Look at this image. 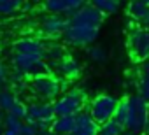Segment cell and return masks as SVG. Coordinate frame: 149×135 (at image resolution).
<instances>
[{"label":"cell","mask_w":149,"mask_h":135,"mask_svg":"<svg viewBox=\"0 0 149 135\" xmlns=\"http://www.w3.org/2000/svg\"><path fill=\"white\" fill-rule=\"evenodd\" d=\"M68 90H70V83H68L67 79L60 77V91H61V95H63V93H67ZM61 95H60V97H61Z\"/></svg>","instance_id":"cell-31"},{"label":"cell","mask_w":149,"mask_h":135,"mask_svg":"<svg viewBox=\"0 0 149 135\" xmlns=\"http://www.w3.org/2000/svg\"><path fill=\"white\" fill-rule=\"evenodd\" d=\"M2 123H4V112L0 111V126H2Z\"/></svg>","instance_id":"cell-37"},{"label":"cell","mask_w":149,"mask_h":135,"mask_svg":"<svg viewBox=\"0 0 149 135\" xmlns=\"http://www.w3.org/2000/svg\"><path fill=\"white\" fill-rule=\"evenodd\" d=\"M128 47L135 61L149 60V30L144 26H133L128 33Z\"/></svg>","instance_id":"cell-6"},{"label":"cell","mask_w":149,"mask_h":135,"mask_svg":"<svg viewBox=\"0 0 149 135\" xmlns=\"http://www.w3.org/2000/svg\"><path fill=\"white\" fill-rule=\"evenodd\" d=\"M7 114H11V116H14V118H18V119H26V104H23L21 100H18L13 107H11V111L7 112Z\"/></svg>","instance_id":"cell-25"},{"label":"cell","mask_w":149,"mask_h":135,"mask_svg":"<svg viewBox=\"0 0 149 135\" xmlns=\"http://www.w3.org/2000/svg\"><path fill=\"white\" fill-rule=\"evenodd\" d=\"M119 135H133V133H130V132H126V130H125V132H123V133H119Z\"/></svg>","instance_id":"cell-38"},{"label":"cell","mask_w":149,"mask_h":135,"mask_svg":"<svg viewBox=\"0 0 149 135\" xmlns=\"http://www.w3.org/2000/svg\"><path fill=\"white\" fill-rule=\"evenodd\" d=\"M16 102H18V97H16L11 90H6V91L2 90V93H0V111H2V112L7 111V112H9L11 107H13Z\"/></svg>","instance_id":"cell-22"},{"label":"cell","mask_w":149,"mask_h":135,"mask_svg":"<svg viewBox=\"0 0 149 135\" xmlns=\"http://www.w3.org/2000/svg\"><path fill=\"white\" fill-rule=\"evenodd\" d=\"M142 25H144V28H146V30H149V13H147V16H146V19L142 21Z\"/></svg>","instance_id":"cell-33"},{"label":"cell","mask_w":149,"mask_h":135,"mask_svg":"<svg viewBox=\"0 0 149 135\" xmlns=\"http://www.w3.org/2000/svg\"><path fill=\"white\" fill-rule=\"evenodd\" d=\"M9 79H11V83L14 84V83H21V81H25V76H23L21 72H18V70H13V72L9 74Z\"/></svg>","instance_id":"cell-30"},{"label":"cell","mask_w":149,"mask_h":135,"mask_svg":"<svg viewBox=\"0 0 149 135\" xmlns=\"http://www.w3.org/2000/svg\"><path fill=\"white\" fill-rule=\"evenodd\" d=\"M19 135H39V130H37V126H35L33 123L25 121V123H23V128H21V132H19Z\"/></svg>","instance_id":"cell-27"},{"label":"cell","mask_w":149,"mask_h":135,"mask_svg":"<svg viewBox=\"0 0 149 135\" xmlns=\"http://www.w3.org/2000/svg\"><path fill=\"white\" fill-rule=\"evenodd\" d=\"M97 133H98V125L93 121L88 111L76 114V125H74L70 135H97Z\"/></svg>","instance_id":"cell-13"},{"label":"cell","mask_w":149,"mask_h":135,"mask_svg":"<svg viewBox=\"0 0 149 135\" xmlns=\"http://www.w3.org/2000/svg\"><path fill=\"white\" fill-rule=\"evenodd\" d=\"M63 42L72 47H90L98 39V30L86 26H68L61 35Z\"/></svg>","instance_id":"cell-8"},{"label":"cell","mask_w":149,"mask_h":135,"mask_svg":"<svg viewBox=\"0 0 149 135\" xmlns=\"http://www.w3.org/2000/svg\"><path fill=\"white\" fill-rule=\"evenodd\" d=\"M86 93L79 88H70L67 93H63L60 98H56L53 102V109H54V116H76L79 112L84 111L86 105Z\"/></svg>","instance_id":"cell-1"},{"label":"cell","mask_w":149,"mask_h":135,"mask_svg":"<svg viewBox=\"0 0 149 135\" xmlns=\"http://www.w3.org/2000/svg\"><path fill=\"white\" fill-rule=\"evenodd\" d=\"M88 56L97 63H104L107 60V51L100 46H90L88 47Z\"/></svg>","instance_id":"cell-24"},{"label":"cell","mask_w":149,"mask_h":135,"mask_svg":"<svg viewBox=\"0 0 149 135\" xmlns=\"http://www.w3.org/2000/svg\"><path fill=\"white\" fill-rule=\"evenodd\" d=\"M86 2L83 0H47L42 4V9L53 16H63V18H72Z\"/></svg>","instance_id":"cell-10"},{"label":"cell","mask_w":149,"mask_h":135,"mask_svg":"<svg viewBox=\"0 0 149 135\" xmlns=\"http://www.w3.org/2000/svg\"><path fill=\"white\" fill-rule=\"evenodd\" d=\"M11 63H13V70L21 72L25 77H39V76H47L49 69L47 63L44 60L39 58H32V56H23L18 53L11 54Z\"/></svg>","instance_id":"cell-5"},{"label":"cell","mask_w":149,"mask_h":135,"mask_svg":"<svg viewBox=\"0 0 149 135\" xmlns=\"http://www.w3.org/2000/svg\"><path fill=\"white\" fill-rule=\"evenodd\" d=\"M61 76H63V79H67L68 83L70 81H76V79H79V76H81V63L76 60V58H72V56H67L61 63H60V70H58Z\"/></svg>","instance_id":"cell-14"},{"label":"cell","mask_w":149,"mask_h":135,"mask_svg":"<svg viewBox=\"0 0 149 135\" xmlns=\"http://www.w3.org/2000/svg\"><path fill=\"white\" fill-rule=\"evenodd\" d=\"M9 79V69L6 67V63L0 61V84H4Z\"/></svg>","instance_id":"cell-29"},{"label":"cell","mask_w":149,"mask_h":135,"mask_svg":"<svg viewBox=\"0 0 149 135\" xmlns=\"http://www.w3.org/2000/svg\"><path fill=\"white\" fill-rule=\"evenodd\" d=\"M104 21H105V16L98 9H95L90 2H86L72 18H68V26H86V28L100 30Z\"/></svg>","instance_id":"cell-7"},{"label":"cell","mask_w":149,"mask_h":135,"mask_svg":"<svg viewBox=\"0 0 149 135\" xmlns=\"http://www.w3.org/2000/svg\"><path fill=\"white\" fill-rule=\"evenodd\" d=\"M67 58V51L58 42H46L44 49V61L46 63H61Z\"/></svg>","instance_id":"cell-16"},{"label":"cell","mask_w":149,"mask_h":135,"mask_svg":"<svg viewBox=\"0 0 149 135\" xmlns=\"http://www.w3.org/2000/svg\"><path fill=\"white\" fill-rule=\"evenodd\" d=\"M39 135H56V133H53L51 130H44V132H39Z\"/></svg>","instance_id":"cell-35"},{"label":"cell","mask_w":149,"mask_h":135,"mask_svg":"<svg viewBox=\"0 0 149 135\" xmlns=\"http://www.w3.org/2000/svg\"><path fill=\"white\" fill-rule=\"evenodd\" d=\"M54 118L56 116H54V109L51 102H32L30 105H26V121L33 123L35 126L51 125Z\"/></svg>","instance_id":"cell-9"},{"label":"cell","mask_w":149,"mask_h":135,"mask_svg":"<svg viewBox=\"0 0 149 135\" xmlns=\"http://www.w3.org/2000/svg\"><path fill=\"white\" fill-rule=\"evenodd\" d=\"M0 93H2V84H0Z\"/></svg>","instance_id":"cell-39"},{"label":"cell","mask_w":149,"mask_h":135,"mask_svg":"<svg viewBox=\"0 0 149 135\" xmlns=\"http://www.w3.org/2000/svg\"><path fill=\"white\" fill-rule=\"evenodd\" d=\"M44 49H46V42L35 37H23L14 44V53L39 58V60H44Z\"/></svg>","instance_id":"cell-12"},{"label":"cell","mask_w":149,"mask_h":135,"mask_svg":"<svg viewBox=\"0 0 149 135\" xmlns=\"http://www.w3.org/2000/svg\"><path fill=\"white\" fill-rule=\"evenodd\" d=\"M144 133L149 135V109H147V121H146V132H144Z\"/></svg>","instance_id":"cell-34"},{"label":"cell","mask_w":149,"mask_h":135,"mask_svg":"<svg viewBox=\"0 0 149 135\" xmlns=\"http://www.w3.org/2000/svg\"><path fill=\"white\" fill-rule=\"evenodd\" d=\"M2 135H18V133H14V132H9V130H4V133Z\"/></svg>","instance_id":"cell-36"},{"label":"cell","mask_w":149,"mask_h":135,"mask_svg":"<svg viewBox=\"0 0 149 135\" xmlns=\"http://www.w3.org/2000/svg\"><path fill=\"white\" fill-rule=\"evenodd\" d=\"M21 0H0V18H7L21 13Z\"/></svg>","instance_id":"cell-19"},{"label":"cell","mask_w":149,"mask_h":135,"mask_svg":"<svg viewBox=\"0 0 149 135\" xmlns=\"http://www.w3.org/2000/svg\"><path fill=\"white\" fill-rule=\"evenodd\" d=\"M126 11L130 14V18L137 23H142L149 13V2H140V0H135V2H130L126 6Z\"/></svg>","instance_id":"cell-17"},{"label":"cell","mask_w":149,"mask_h":135,"mask_svg":"<svg viewBox=\"0 0 149 135\" xmlns=\"http://www.w3.org/2000/svg\"><path fill=\"white\" fill-rule=\"evenodd\" d=\"M28 90L40 102H51L53 104L61 95V91H60V77H54L51 74L33 77L28 83Z\"/></svg>","instance_id":"cell-3"},{"label":"cell","mask_w":149,"mask_h":135,"mask_svg":"<svg viewBox=\"0 0 149 135\" xmlns=\"http://www.w3.org/2000/svg\"><path fill=\"white\" fill-rule=\"evenodd\" d=\"M128 100V109H130V114H128V123H126V132L133 133V135H140L146 132V121H147V109H149V104L140 98L137 93L132 95V97H126Z\"/></svg>","instance_id":"cell-2"},{"label":"cell","mask_w":149,"mask_h":135,"mask_svg":"<svg viewBox=\"0 0 149 135\" xmlns=\"http://www.w3.org/2000/svg\"><path fill=\"white\" fill-rule=\"evenodd\" d=\"M95 9H98L104 16H109V14H114L119 11L121 7V2L118 0H97V2H90Z\"/></svg>","instance_id":"cell-18"},{"label":"cell","mask_w":149,"mask_h":135,"mask_svg":"<svg viewBox=\"0 0 149 135\" xmlns=\"http://www.w3.org/2000/svg\"><path fill=\"white\" fill-rule=\"evenodd\" d=\"M123 132H125V128L121 125H118L114 119H111V121H107V123L98 126V133L97 135H119Z\"/></svg>","instance_id":"cell-21"},{"label":"cell","mask_w":149,"mask_h":135,"mask_svg":"<svg viewBox=\"0 0 149 135\" xmlns=\"http://www.w3.org/2000/svg\"><path fill=\"white\" fill-rule=\"evenodd\" d=\"M74 125H76V116H60L53 119L49 130L56 135H70L74 130Z\"/></svg>","instance_id":"cell-15"},{"label":"cell","mask_w":149,"mask_h":135,"mask_svg":"<svg viewBox=\"0 0 149 135\" xmlns=\"http://www.w3.org/2000/svg\"><path fill=\"white\" fill-rule=\"evenodd\" d=\"M139 77H144V79H149V60L142 61L140 63V69H139Z\"/></svg>","instance_id":"cell-28"},{"label":"cell","mask_w":149,"mask_h":135,"mask_svg":"<svg viewBox=\"0 0 149 135\" xmlns=\"http://www.w3.org/2000/svg\"><path fill=\"white\" fill-rule=\"evenodd\" d=\"M67 28H68V19L63 18V16L47 14L40 21V33L44 37H47V39H58V37H61Z\"/></svg>","instance_id":"cell-11"},{"label":"cell","mask_w":149,"mask_h":135,"mask_svg":"<svg viewBox=\"0 0 149 135\" xmlns=\"http://www.w3.org/2000/svg\"><path fill=\"white\" fill-rule=\"evenodd\" d=\"M4 126H6V130L14 132V133L19 135V132L23 128V121L18 119V118H14V116H11V114H7V116H4Z\"/></svg>","instance_id":"cell-23"},{"label":"cell","mask_w":149,"mask_h":135,"mask_svg":"<svg viewBox=\"0 0 149 135\" xmlns=\"http://www.w3.org/2000/svg\"><path fill=\"white\" fill-rule=\"evenodd\" d=\"M33 9V4L32 2H23L21 4V13H28V11H32Z\"/></svg>","instance_id":"cell-32"},{"label":"cell","mask_w":149,"mask_h":135,"mask_svg":"<svg viewBox=\"0 0 149 135\" xmlns=\"http://www.w3.org/2000/svg\"><path fill=\"white\" fill-rule=\"evenodd\" d=\"M119 100L112 95H97L91 102H90V107H88V114L93 118V121L100 126L107 121H111L114 118V112H116V107H118Z\"/></svg>","instance_id":"cell-4"},{"label":"cell","mask_w":149,"mask_h":135,"mask_svg":"<svg viewBox=\"0 0 149 135\" xmlns=\"http://www.w3.org/2000/svg\"><path fill=\"white\" fill-rule=\"evenodd\" d=\"M0 135H2V133H0Z\"/></svg>","instance_id":"cell-40"},{"label":"cell","mask_w":149,"mask_h":135,"mask_svg":"<svg viewBox=\"0 0 149 135\" xmlns=\"http://www.w3.org/2000/svg\"><path fill=\"white\" fill-rule=\"evenodd\" d=\"M137 95L149 104V79L139 77V81H137Z\"/></svg>","instance_id":"cell-26"},{"label":"cell","mask_w":149,"mask_h":135,"mask_svg":"<svg viewBox=\"0 0 149 135\" xmlns=\"http://www.w3.org/2000/svg\"><path fill=\"white\" fill-rule=\"evenodd\" d=\"M128 114H130V109H128V100L126 98H123V100H119V104H118V107H116V112H114V121L118 123V125H121L123 128H126V123H128Z\"/></svg>","instance_id":"cell-20"}]
</instances>
